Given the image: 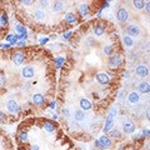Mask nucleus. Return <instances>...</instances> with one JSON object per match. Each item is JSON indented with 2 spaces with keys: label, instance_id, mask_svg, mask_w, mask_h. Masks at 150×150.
Listing matches in <instances>:
<instances>
[{
  "label": "nucleus",
  "instance_id": "nucleus-11",
  "mask_svg": "<svg viewBox=\"0 0 150 150\" xmlns=\"http://www.w3.org/2000/svg\"><path fill=\"white\" fill-rule=\"evenodd\" d=\"M123 60H121L120 55H110V59H109V65L110 67H120Z\"/></svg>",
  "mask_w": 150,
  "mask_h": 150
},
{
  "label": "nucleus",
  "instance_id": "nucleus-26",
  "mask_svg": "<svg viewBox=\"0 0 150 150\" xmlns=\"http://www.w3.org/2000/svg\"><path fill=\"white\" fill-rule=\"evenodd\" d=\"M133 4H134V6L137 9H143L144 5H145V1H142V0H135Z\"/></svg>",
  "mask_w": 150,
  "mask_h": 150
},
{
  "label": "nucleus",
  "instance_id": "nucleus-28",
  "mask_svg": "<svg viewBox=\"0 0 150 150\" xmlns=\"http://www.w3.org/2000/svg\"><path fill=\"white\" fill-rule=\"evenodd\" d=\"M19 138H20L21 142H28V133H26V131H20Z\"/></svg>",
  "mask_w": 150,
  "mask_h": 150
},
{
  "label": "nucleus",
  "instance_id": "nucleus-38",
  "mask_svg": "<svg viewBox=\"0 0 150 150\" xmlns=\"http://www.w3.org/2000/svg\"><path fill=\"white\" fill-rule=\"evenodd\" d=\"M18 45H19V46H25V41H24V40L19 41V43H18Z\"/></svg>",
  "mask_w": 150,
  "mask_h": 150
},
{
  "label": "nucleus",
  "instance_id": "nucleus-8",
  "mask_svg": "<svg viewBox=\"0 0 150 150\" xmlns=\"http://www.w3.org/2000/svg\"><path fill=\"white\" fill-rule=\"evenodd\" d=\"M138 35H140V28H139V25H137V24L129 25V28H128V36L133 38V36H138Z\"/></svg>",
  "mask_w": 150,
  "mask_h": 150
},
{
  "label": "nucleus",
  "instance_id": "nucleus-17",
  "mask_svg": "<svg viewBox=\"0 0 150 150\" xmlns=\"http://www.w3.org/2000/svg\"><path fill=\"white\" fill-rule=\"evenodd\" d=\"M44 129L48 131V133H53V131L55 130V125H54L53 121L45 120V121H44Z\"/></svg>",
  "mask_w": 150,
  "mask_h": 150
},
{
  "label": "nucleus",
  "instance_id": "nucleus-33",
  "mask_svg": "<svg viewBox=\"0 0 150 150\" xmlns=\"http://www.w3.org/2000/svg\"><path fill=\"white\" fill-rule=\"evenodd\" d=\"M34 1H31V0H23V1H20V4H23V5H30V4H33Z\"/></svg>",
  "mask_w": 150,
  "mask_h": 150
},
{
  "label": "nucleus",
  "instance_id": "nucleus-9",
  "mask_svg": "<svg viewBox=\"0 0 150 150\" xmlns=\"http://www.w3.org/2000/svg\"><path fill=\"white\" fill-rule=\"evenodd\" d=\"M21 75H23V78H25V79H31L35 75V70L33 67H25L21 70Z\"/></svg>",
  "mask_w": 150,
  "mask_h": 150
},
{
  "label": "nucleus",
  "instance_id": "nucleus-10",
  "mask_svg": "<svg viewBox=\"0 0 150 150\" xmlns=\"http://www.w3.org/2000/svg\"><path fill=\"white\" fill-rule=\"evenodd\" d=\"M109 80H110V78L106 73H99L96 75V81L101 84V85H106V84L109 83Z\"/></svg>",
  "mask_w": 150,
  "mask_h": 150
},
{
  "label": "nucleus",
  "instance_id": "nucleus-42",
  "mask_svg": "<svg viewBox=\"0 0 150 150\" xmlns=\"http://www.w3.org/2000/svg\"><path fill=\"white\" fill-rule=\"evenodd\" d=\"M6 40H8V41H11V40H13V35H8V36H6Z\"/></svg>",
  "mask_w": 150,
  "mask_h": 150
},
{
  "label": "nucleus",
  "instance_id": "nucleus-29",
  "mask_svg": "<svg viewBox=\"0 0 150 150\" xmlns=\"http://www.w3.org/2000/svg\"><path fill=\"white\" fill-rule=\"evenodd\" d=\"M0 24L1 25H6L8 24V15L6 14H3V15L0 16Z\"/></svg>",
  "mask_w": 150,
  "mask_h": 150
},
{
  "label": "nucleus",
  "instance_id": "nucleus-23",
  "mask_svg": "<svg viewBox=\"0 0 150 150\" xmlns=\"http://www.w3.org/2000/svg\"><path fill=\"white\" fill-rule=\"evenodd\" d=\"M64 3H62V1H54V4H53V10L54 11H62L63 10V8H64V5H63Z\"/></svg>",
  "mask_w": 150,
  "mask_h": 150
},
{
  "label": "nucleus",
  "instance_id": "nucleus-1",
  "mask_svg": "<svg viewBox=\"0 0 150 150\" xmlns=\"http://www.w3.org/2000/svg\"><path fill=\"white\" fill-rule=\"evenodd\" d=\"M116 111H118V109L114 106L111 108V110L109 112V115L106 116V120H105V125H104V133H110V131L112 130V126H114V118L116 115Z\"/></svg>",
  "mask_w": 150,
  "mask_h": 150
},
{
  "label": "nucleus",
  "instance_id": "nucleus-14",
  "mask_svg": "<svg viewBox=\"0 0 150 150\" xmlns=\"http://www.w3.org/2000/svg\"><path fill=\"white\" fill-rule=\"evenodd\" d=\"M45 101V98L44 95H41V94H34L33 95V103H34L35 105H43Z\"/></svg>",
  "mask_w": 150,
  "mask_h": 150
},
{
  "label": "nucleus",
  "instance_id": "nucleus-7",
  "mask_svg": "<svg viewBox=\"0 0 150 150\" xmlns=\"http://www.w3.org/2000/svg\"><path fill=\"white\" fill-rule=\"evenodd\" d=\"M99 143L101 145V150H106L109 146H111V139L109 137H106V135H103V137H100L99 139Z\"/></svg>",
  "mask_w": 150,
  "mask_h": 150
},
{
  "label": "nucleus",
  "instance_id": "nucleus-45",
  "mask_svg": "<svg viewBox=\"0 0 150 150\" xmlns=\"http://www.w3.org/2000/svg\"><path fill=\"white\" fill-rule=\"evenodd\" d=\"M124 76H125V78H129V73H128V71H125V74H124Z\"/></svg>",
  "mask_w": 150,
  "mask_h": 150
},
{
  "label": "nucleus",
  "instance_id": "nucleus-35",
  "mask_svg": "<svg viewBox=\"0 0 150 150\" xmlns=\"http://www.w3.org/2000/svg\"><path fill=\"white\" fill-rule=\"evenodd\" d=\"M4 116H5V115H4V112L0 111V123H3V121H4Z\"/></svg>",
  "mask_w": 150,
  "mask_h": 150
},
{
  "label": "nucleus",
  "instance_id": "nucleus-13",
  "mask_svg": "<svg viewBox=\"0 0 150 150\" xmlns=\"http://www.w3.org/2000/svg\"><path fill=\"white\" fill-rule=\"evenodd\" d=\"M105 29H106L105 24H96L95 26H94V34H95L96 36H101L105 33Z\"/></svg>",
  "mask_w": 150,
  "mask_h": 150
},
{
  "label": "nucleus",
  "instance_id": "nucleus-40",
  "mask_svg": "<svg viewBox=\"0 0 150 150\" xmlns=\"http://www.w3.org/2000/svg\"><path fill=\"white\" fill-rule=\"evenodd\" d=\"M149 5H150L149 3H146V4L144 5V6H145V9H146V11H149V10H150V6H149Z\"/></svg>",
  "mask_w": 150,
  "mask_h": 150
},
{
  "label": "nucleus",
  "instance_id": "nucleus-16",
  "mask_svg": "<svg viewBox=\"0 0 150 150\" xmlns=\"http://www.w3.org/2000/svg\"><path fill=\"white\" fill-rule=\"evenodd\" d=\"M85 112H84L81 109H78V110H75L74 112V119L76 120V121H83V120H85Z\"/></svg>",
  "mask_w": 150,
  "mask_h": 150
},
{
  "label": "nucleus",
  "instance_id": "nucleus-3",
  "mask_svg": "<svg viewBox=\"0 0 150 150\" xmlns=\"http://www.w3.org/2000/svg\"><path fill=\"white\" fill-rule=\"evenodd\" d=\"M6 109L11 114H16V112H19V104L14 99H9L6 101Z\"/></svg>",
  "mask_w": 150,
  "mask_h": 150
},
{
  "label": "nucleus",
  "instance_id": "nucleus-24",
  "mask_svg": "<svg viewBox=\"0 0 150 150\" xmlns=\"http://www.w3.org/2000/svg\"><path fill=\"white\" fill-rule=\"evenodd\" d=\"M15 30L19 33V35H28V31H26V29L23 25H20V24H18L16 26H15Z\"/></svg>",
  "mask_w": 150,
  "mask_h": 150
},
{
  "label": "nucleus",
  "instance_id": "nucleus-19",
  "mask_svg": "<svg viewBox=\"0 0 150 150\" xmlns=\"http://www.w3.org/2000/svg\"><path fill=\"white\" fill-rule=\"evenodd\" d=\"M34 18L38 20H44L45 19V11H43L41 9H36L34 11Z\"/></svg>",
  "mask_w": 150,
  "mask_h": 150
},
{
  "label": "nucleus",
  "instance_id": "nucleus-18",
  "mask_svg": "<svg viewBox=\"0 0 150 150\" xmlns=\"http://www.w3.org/2000/svg\"><path fill=\"white\" fill-rule=\"evenodd\" d=\"M80 108L81 110H90L91 109V103L88 99H80Z\"/></svg>",
  "mask_w": 150,
  "mask_h": 150
},
{
  "label": "nucleus",
  "instance_id": "nucleus-36",
  "mask_svg": "<svg viewBox=\"0 0 150 150\" xmlns=\"http://www.w3.org/2000/svg\"><path fill=\"white\" fill-rule=\"evenodd\" d=\"M148 135H149V129L143 130V137H148Z\"/></svg>",
  "mask_w": 150,
  "mask_h": 150
},
{
  "label": "nucleus",
  "instance_id": "nucleus-15",
  "mask_svg": "<svg viewBox=\"0 0 150 150\" xmlns=\"http://www.w3.org/2000/svg\"><path fill=\"white\" fill-rule=\"evenodd\" d=\"M138 89H139V91L140 93H143V94H149L150 91V86H149V83L148 81H142L138 85Z\"/></svg>",
  "mask_w": 150,
  "mask_h": 150
},
{
  "label": "nucleus",
  "instance_id": "nucleus-41",
  "mask_svg": "<svg viewBox=\"0 0 150 150\" xmlns=\"http://www.w3.org/2000/svg\"><path fill=\"white\" fill-rule=\"evenodd\" d=\"M40 4H41V5H43V6H46V5H48V1H44V0H41Z\"/></svg>",
  "mask_w": 150,
  "mask_h": 150
},
{
  "label": "nucleus",
  "instance_id": "nucleus-37",
  "mask_svg": "<svg viewBox=\"0 0 150 150\" xmlns=\"http://www.w3.org/2000/svg\"><path fill=\"white\" fill-rule=\"evenodd\" d=\"M95 148L101 149V145H100V143H99V140H95Z\"/></svg>",
  "mask_w": 150,
  "mask_h": 150
},
{
  "label": "nucleus",
  "instance_id": "nucleus-22",
  "mask_svg": "<svg viewBox=\"0 0 150 150\" xmlns=\"http://www.w3.org/2000/svg\"><path fill=\"white\" fill-rule=\"evenodd\" d=\"M123 40H124V44L128 46V48H131V46L134 45V40H133V38H130L128 35H124L123 38Z\"/></svg>",
  "mask_w": 150,
  "mask_h": 150
},
{
  "label": "nucleus",
  "instance_id": "nucleus-32",
  "mask_svg": "<svg viewBox=\"0 0 150 150\" xmlns=\"http://www.w3.org/2000/svg\"><path fill=\"white\" fill-rule=\"evenodd\" d=\"M62 112H63V115L65 116V118H69V116H70V111H69L68 108H63V109H62Z\"/></svg>",
  "mask_w": 150,
  "mask_h": 150
},
{
  "label": "nucleus",
  "instance_id": "nucleus-30",
  "mask_svg": "<svg viewBox=\"0 0 150 150\" xmlns=\"http://www.w3.org/2000/svg\"><path fill=\"white\" fill-rule=\"evenodd\" d=\"M104 53H105V55H111L112 54V46L111 45H106L104 48Z\"/></svg>",
  "mask_w": 150,
  "mask_h": 150
},
{
  "label": "nucleus",
  "instance_id": "nucleus-21",
  "mask_svg": "<svg viewBox=\"0 0 150 150\" xmlns=\"http://www.w3.org/2000/svg\"><path fill=\"white\" fill-rule=\"evenodd\" d=\"M79 10H80V14L83 16H86V15H89V5H86V4H81L80 5V8H79Z\"/></svg>",
  "mask_w": 150,
  "mask_h": 150
},
{
  "label": "nucleus",
  "instance_id": "nucleus-39",
  "mask_svg": "<svg viewBox=\"0 0 150 150\" xmlns=\"http://www.w3.org/2000/svg\"><path fill=\"white\" fill-rule=\"evenodd\" d=\"M70 35H71V33H67V34L64 35V39H69V38H70Z\"/></svg>",
  "mask_w": 150,
  "mask_h": 150
},
{
  "label": "nucleus",
  "instance_id": "nucleus-25",
  "mask_svg": "<svg viewBox=\"0 0 150 150\" xmlns=\"http://www.w3.org/2000/svg\"><path fill=\"white\" fill-rule=\"evenodd\" d=\"M110 137L111 138H115V139H120L121 138V133H120V131L119 130H111L110 131Z\"/></svg>",
  "mask_w": 150,
  "mask_h": 150
},
{
  "label": "nucleus",
  "instance_id": "nucleus-6",
  "mask_svg": "<svg viewBox=\"0 0 150 150\" xmlns=\"http://www.w3.org/2000/svg\"><path fill=\"white\" fill-rule=\"evenodd\" d=\"M135 71H137V75L140 78H145V76H148V74H149V70L146 68V65H144V64L138 65L137 69H135Z\"/></svg>",
  "mask_w": 150,
  "mask_h": 150
},
{
  "label": "nucleus",
  "instance_id": "nucleus-43",
  "mask_svg": "<svg viewBox=\"0 0 150 150\" xmlns=\"http://www.w3.org/2000/svg\"><path fill=\"white\" fill-rule=\"evenodd\" d=\"M46 41H48V39H41V40H40V44L43 45V44H45V43H46Z\"/></svg>",
  "mask_w": 150,
  "mask_h": 150
},
{
  "label": "nucleus",
  "instance_id": "nucleus-27",
  "mask_svg": "<svg viewBox=\"0 0 150 150\" xmlns=\"http://www.w3.org/2000/svg\"><path fill=\"white\" fill-rule=\"evenodd\" d=\"M64 62H65V59L62 58V56L56 58V59H55V65H56V68H62V65H63Z\"/></svg>",
  "mask_w": 150,
  "mask_h": 150
},
{
  "label": "nucleus",
  "instance_id": "nucleus-44",
  "mask_svg": "<svg viewBox=\"0 0 150 150\" xmlns=\"http://www.w3.org/2000/svg\"><path fill=\"white\" fill-rule=\"evenodd\" d=\"M50 108H51V109H54V108H55V103H54V101L50 104Z\"/></svg>",
  "mask_w": 150,
  "mask_h": 150
},
{
  "label": "nucleus",
  "instance_id": "nucleus-2",
  "mask_svg": "<svg viewBox=\"0 0 150 150\" xmlns=\"http://www.w3.org/2000/svg\"><path fill=\"white\" fill-rule=\"evenodd\" d=\"M116 19L120 23H125L129 19V13L125 8H120L118 11H116Z\"/></svg>",
  "mask_w": 150,
  "mask_h": 150
},
{
  "label": "nucleus",
  "instance_id": "nucleus-46",
  "mask_svg": "<svg viewBox=\"0 0 150 150\" xmlns=\"http://www.w3.org/2000/svg\"><path fill=\"white\" fill-rule=\"evenodd\" d=\"M91 150H96V149H94V148H93V149H91Z\"/></svg>",
  "mask_w": 150,
  "mask_h": 150
},
{
  "label": "nucleus",
  "instance_id": "nucleus-31",
  "mask_svg": "<svg viewBox=\"0 0 150 150\" xmlns=\"http://www.w3.org/2000/svg\"><path fill=\"white\" fill-rule=\"evenodd\" d=\"M5 83H6V78H5V75L0 74V86H4V85H5Z\"/></svg>",
  "mask_w": 150,
  "mask_h": 150
},
{
  "label": "nucleus",
  "instance_id": "nucleus-34",
  "mask_svg": "<svg viewBox=\"0 0 150 150\" xmlns=\"http://www.w3.org/2000/svg\"><path fill=\"white\" fill-rule=\"evenodd\" d=\"M30 150H39V145H36V144H30Z\"/></svg>",
  "mask_w": 150,
  "mask_h": 150
},
{
  "label": "nucleus",
  "instance_id": "nucleus-12",
  "mask_svg": "<svg viewBox=\"0 0 150 150\" xmlns=\"http://www.w3.org/2000/svg\"><path fill=\"white\" fill-rule=\"evenodd\" d=\"M140 99V95L137 93V91H130L129 95H128V101L130 103V104H137V103L139 101Z\"/></svg>",
  "mask_w": 150,
  "mask_h": 150
},
{
  "label": "nucleus",
  "instance_id": "nucleus-20",
  "mask_svg": "<svg viewBox=\"0 0 150 150\" xmlns=\"http://www.w3.org/2000/svg\"><path fill=\"white\" fill-rule=\"evenodd\" d=\"M65 21L69 23V24H71V23H75V21H76V16H75V14L68 13L67 15H65Z\"/></svg>",
  "mask_w": 150,
  "mask_h": 150
},
{
  "label": "nucleus",
  "instance_id": "nucleus-5",
  "mask_svg": "<svg viewBox=\"0 0 150 150\" xmlns=\"http://www.w3.org/2000/svg\"><path fill=\"white\" fill-rule=\"evenodd\" d=\"M11 59H13V63L15 65H21L23 62H24V59H25V56L23 53H20V51H16V53H14L11 55Z\"/></svg>",
  "mask_w": 150,
  "mask_h": 150
},
{
  "label": "nucleus",
  "instance_id": "nucleus-4",
  "mask_svg": "<svg viewBox=\"0 0 150 150\" xmlns=\"http://www.w3.org/2000/svg\"><path fill=\"white\" fill-rule=\"evenodd\" d=\"M123 129L126 134H133L135 131V124L130 119H125L123 123Z\"/></svg>",
  "mask_w": 150,
  "mask_h": 150
}]
</instances>
